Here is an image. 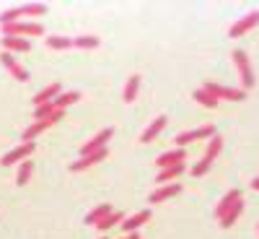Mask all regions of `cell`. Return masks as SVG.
Returning a JSON list of instances; mask_svg holds the SVG:
<instances>
[{"label": "cell", "instance_id": "484cf974", "mask_svg": "<svg viewBox=\"0 0 259 239\" xmlns=\"http://www.w3.org/2000/svg\"><path fill=\"white\" fill-rule=\"evenodd\" d=\"M192 99L197 101V104H202V107H207V110H215V107H218V99H215L212 94H207L205 89H197L192 94Z\"/></svg>", "mask_w": 259, "mask_h": 239}, {"label": "cell", "instance_id": "52a82bcc", "mask_svg": "<svg viewBox=\"0 0 259 239\" xmlns=\"http://www.w3.org/2000/svg\"><path fill=\"white\" fill-rule=\"evenodd\" d=\"M212 135H215V127H212V125H202V127H197V130H187V133H179V135H177V146L184 148V146H189L192 141L212 138Z\"/></svg>", "mask_w": 259, "mask_h": 239}, {"label": "cell", "instance_id": "6da1fadb", "mask_svg": "<svg viewBox=\"0 0 259 239\" xmlns=\"http://www.w3.org/2000/svg\"><path fill=\"white\" fill-rule=\"evenodd\" d=\"M45 34V26L36 24V21H16V24H6L3 26V37H41Z\"/></svg>", "mask_w": 259, "mask_h": 239}, {"label": "cell", "instance_id": "5bb4252c", "mask_svg": "<svg viewBox=\"0 0 259 239\" xmlns=\"http://www.w3.org/2000/svg\"><path fill=\"white\" fill-rule=\"evenodd\" d=\"M166 122H168V117L166 115H158L153 122H150L145 130H143V135H140V143H150V141H156L158 135H161V130L166 127Z\"/></svg>", "mask_w": 259, "mask_h": 239}, {"label": "cell", "instance_id": "30bf717a", "mask_svg": "<svg viewBox=\"0 0 259 239\" xmlns=\"http://www.w3.org/2000/svg\"><path fill=\"white\" fill-rule=\"evenodd\" d=\"M179 192H182V185H179V182L161 185L158 190H153V192H150L148 203H163V200H171V198H174V195H179Z\"/></svg>", "mask_w": 259, "mask_h": 239}, {"label": "cell", "instance_id": "cb8c5ba5", "mask_svg": "<svg viewBox=\"0 0 259 239\" xmlns=\"http://www.w3.org/2000/svg\"><path fill=\"white\" fill-rule=\"evenodd\" d=\"M99 45H101V39L94 37V34H83V37L73 39V47H80V50H96Z\"/></svg>", "mask_w": 259, "mask_h": 239}, {"label": "cell", "instance_id": "4fadbf2b", "mask_svg": "<svg viewBox=\"0 0 259 239\" xmlns=\"http://www.w3.org/2000/svg\"><path fill=\"white\" fill-rule=\"evenodd\" d=\"M150 221V211H138L135 216H130V219H124L119 226H122V231L124 234H135L143 224H148Z\"/></svg>", "mask_w": 259, "mask_h": 239}, {"label": "cell", "instance_id": "5b68a950", "mask_svg": "<svg viewBox=\"0 0 259 239\" xmlns=\"http://www.w3.org/2000/svg\"><path fill=\"white\" fill-rule=\"evenodd\" d=\"M256 24H259V11H251V13H246L244 18H239V21H236V24L228 29V37H231V39H239V37L249 34Z\"/></svg>", "mask_w": 259, "mask_h": 239}, {"label": "cell", "instance_id": "603a6c76", "mask_svg": "<svg viewBox=\"0 0 259 239\" xmlns=\"http://www.w3.org/2000/svg\"><path fill=\"white\" fill-rule=\"evenodd\" d=\"M31 175H34V161H21L18 164V175H16V185H21V187H24L29 180H31Z\"/></svg>", "mask_w": 259, "mask_h": 239}, {"label": "cell", "instance_id": "83f0119b", "mask_svg": "<svg viewBox=\"0 0 259 239\" xmlns=\"http://www.w3.org/2000/svg\"><path fill=\"white\" fill-rule=\"evenodd\" d=\"M24 16H45L47 13V6L45 3H29V6H21Z\"/></svg>", "mask_w": 259, "mask_h": 239}, {"label": "cell", "instance_id": "8992f818", "mask_svg": "<svg viewBox=\"0 0 259 239\" xmlns=\"http://www.w3.org/2000/svg\"><path fill=\"white\" fill-rule=\"evenodd\" d=\"M34 148H36V143H21V146H16L13 151H8V154L0 159V164H3V166H11V164L26 161V159L34 154Z\"/></svg>", "mask_w": 259, "mask_h": 239}, {"label": "cell", "instance_id": "e0dca14e", "mask_svg": "<svg viewBox=\"0 0 259 239\" xmlns=\"http://www.w3.org/2000/svg\"><path fill=\"white\" fill-rule=\"evenodd\" d=\"M138 91H140V76H138V73H133V76L127 78V83H124L122 99H124L127 104H133V101L138 99Z\"/></svg>", "mask_w": 259, "mask_h": 239}, {"label": "cell", "instance_id": "7402d4cb", "mask_svg": "<svg viewBox=\"0 0 259 239\" xmlns=\"http://www.w3.org/2000/svg\"><path fill=\"white\" fill-rule=\"evenodd\" d=\"M241 211H244V200H236V203H233V208H231V211L223 216V219H221V226H223V229H231L236 221H239Z\"/></svg>", "mask_w": 259, "mask_h": 239}, {"label": "cell", "instance_id": "d4e9b609", "mask_svg": "<svg viewBox=\"0 0 259 239\" xmlns=\"http://www.w3.org/2000/svg\"><path fill=\"white\" fill-rule=\"evenodd\" d=\"M221 148H223V138L215 133V135L210 138V143H207V151H205V156H202V159L215 161V159H218V154H221Z\"/></svg>", "mask_w": 259, "mask_h": 239}, {"label": "cell", "instance_id": "44dd1931", "mask_svg": "<svg viewBox=\"0 0 259 239\" xmlns=\"http://www.w3.org/2000/svg\"><path fill=\"white\" fill-rule=\"evenodd\" d=\"M78 99H80V91H62L60 96H55L52 107H55V110H62V112H65V107H70V104H75Z\"/></svg>", "mask_w": 259, "mask_h": 239}, {"label": "cell", "instance_id": "7a4b0ae2", "mask_svg": "<svg viewBox=\"0 0 259 239\" xmlns=\"http://www.w3.org/2000/svg\"><path fill=\"white\" fill-rule=\"evenodd\" d=\"M233 65H236V71H239L241 76V86H244V91L254 89V71H251V62H249V55L244 50H233Z\"/></svg>", "mask_w": 259, "mask_h": 239}, {"label": "cell", "instance_id": "9a60e30c", "mask_svg": "<svg viewBox=\"0 0 259 239\" xmlns=\"http://www.w3.org/2000/svg\"><path fill=\"white\" fill-rule=\"evenodd\" d=\"M3 50L6 52H29L31 50V42L29 39H21V37H3Z\"/></svg>", "mask_w": 259, "mask_h": 239}, {"label": "cell", "instance_id": "ffe728a7", "mask_svg": "<svg viewBox=\"0 0 259 239\" xmlns=\"http://www.w3.org/2000/svg\"><path fill=\"white\" fill-rule=\"evenodd\" d=\"M112 211H114V208H112L109 203H101V206H96L89 216H85V224H89V226H96V224L104 219V216H109Z\"/></svg>", "mask_w": 259, "mask_h": 239}, {"label": "cell", "instance_id": "9c48e42d", "mask_svg": "<svg viewBox=\"0 0 259 239\" xmlns=\"http://www.w3.org/2000/svg\"><path fill=\"white\" fill-rule=\"evenodd\" d=\"M236 200H241V190H239V187H233V190H228V192L223 195V198H221V203L215 206V219L221 221L223 216H226V213H228V211L233 208V203H236Z\"/></svg>", "mask_w": 259, "mask_h": 239}, {"label": "cell", "instance_id": "836d02e7", "mask_svg": "<svg viewBox=\"0 0 259 239\" xmlns=\"http://www.w3.org/2000/svg\"><path fill=\"white\" fill-rule=\"evenodd\" d=\"M124 239H127V236H124Z\"/></svg>", "mask_w": 259, "mask_h": 239}, {"label": "cell", "instance_id": "f546056e", "mask_svg": "<svg viewBox=\"0 0 259 239\" xmlns=\"http://www.w3.org/2000/svg\"><path fill=\"white\" fill-rule=\"evenodd\" d=\"M52 112H55L52 101H50V104H41V107H36V110H34V120H47Z\"/></svg>", "mask_w": 259, "mask_h": 239}, {"label": "cell", "instance_id": "f1b7e54d", "mask_svg": "<svg viewBox=\"0 0 259 239\" xmlns=\"http://www.w3.org/2000/svg\"><path fill=\"white\" fill-rule=\"evenodd\" d=\"M210 166H212V161H207V159H200L197 164L192 166V175H194V177H205L207 172H210Z\"/></svg>", "mask_w": 259, "mask_h": 239}, {"label": "cell", "instance_id": "3957f363", "mask_svg": "<svg viewBox=\"0 0 259 239\" xmlns=\"http://www.w3.org/2000/svg\"><path fill=\"white\" fill-rule=\"evenodd\" d=\"M202 89L207 94H212L215 99H226V101H244L246 99V91L244 89H228V86H221V83H215V81H207Z\"/></svg>", "mask_w": 259, "mask_h": 239}, {"label": "cell", "instance_id": "8fae6325", "mask_svg": "<svg viewBox=\"0 0 259 239\" xmlns=\"http://www.w3.org/2000/svg\"><path fill=\"white\" fill-rule=\"evenodd\" d=\"M187 161V151L184 148H174V151H166L156 159L158 169H168V166H177V164H184Z\"/></svg>", "mask_w": 259, "mask_h": 239}, {"label": "cell", "instance_id": "277c9868", "mask_svg": "<svg viewBox=\"0 0 259 239\" xmlns=\"http://www.w3.org/2000/svg\"><path fill=\"white\" fill-rule=\"evenodd\" d=\"M112 135H114V127H104V130H99V133H96L89 143H83V146H80V156H89V154H96V151L106 148V141H112Z\"/></svg>", "mask_w": 259, "mask_h": 239}, {"label": "cell", "instance_id": "ac0fdd59", "mask_svg": "<svg viewBox=\"0 0 259 239\" xmlns=\"http://www.w3.org/2000/svg\"><path fill=\"white\" fill-rule=\"evenodd\" d=\"M184 169H187V164H177V166L161 169V172H158V177H156V182H158V185H171V182H174V180L182 175Z\"/></svg>", "mask_w": 259, "mask_h": 239}, {"label": "cell", "instance_id": "4316f807", "mask_svg": "<svg viewBox=\"0 0 259 239\" xmlns=\"http://www.w3.org/2000/svg\"><path fill=\"white\" fill-rule=\"evenodd\" d=\"M47 47L50 50H70L73 39L70 37H47Z\"/></svg>", "mask_w": 259, "mask_h": 239}, {"label": "cell", "instance_id": "7c38bea8", "mask_svg": "<svg viewBox=\"0 0 259 239\" xmlns=\"http://www.w3.org/2000/svg\"><path fill=\"white\" fill-rule=\"evenodd\" d=\"M106 156H109V148H101V151H96V154L80 156L78 161H73V164H70V172H83V169H89V166H94V164L104 161Z\"/></svg>", "mask_w": 259, "mask_h": 239}, {"label": "cell", "instance_id": "4dcf8cb0", "mask_svg": "<svg viewBox=\"0 0 259 239\" xmlns=\"http://www.w3.org/2000/svg\"><path fill=\"white\" fill-rule=\"evenodd\" d=\"M251 190H256V192H259V177H254V180H251Z\"/></svg>", "mask_w": 259, "mask_h": 239}, {"label": "cell", "instance_id": "1f68e13d", "mask_svg": "<svg viewBox=\"0 0 259 239\" xmlns=\"http://www.w3.org/2000/svg\"><path fill=\"white\" fill-rule=\"evenodd\" d=\"M127 239H140V234L135 231V234H127Z\"/></svg>", "mask_w": 259, "mask_h": 239}, {"label": "cell", "instance_id": "2e32d148", "mask_svg": "<svg viewBox=\"0 0 259 239\" xmlns=\"http://www.w3.org/2000/svg\"><path fill=\"white\" fill-rule=\"evenodd\" d=\"M62 94V89H60V83H50L47 89H41L36 96H34V107H41V104H50V101H55V96H60Z\"/></svg>", "mask_w": 259, "mask_h": 239}, {"label": "cell", "instance_id": "d6986e66", "mask_svg": "<svg viewBox=\"0 0 259 239\" xmlns=\"http://www.w3.org/2000/svg\"><path fill=\"white\" fill-rule=\"evenodd\" d=\"M122 221H124V213H122V211H112L109 216H104V219L96 224V229L104 234V231H109L112 226H117V224H122Z\"/></svg>", "mask_w": 259, "mask_h": 239}, {"label": "cell", "instance_id": "ba28073f", "mask_svg": "<svg viewBox=\"0 0 259 239\" xmlns=\"http://www.w3.org/2000/svg\"><path fill=\"white\" fill-rule=\"evenodd\" d=\"M0 62H3L6 65V68L11 71V76L16 78V81H29V71L24 68V65H21L11 52H3V55H0Z\"/></svg>", "mask_w": 259, "mask_h": 239}, {"label": "cell", "instance_id": "d6a6232c", "mask_svg": "<svg viewBox=\"0 0 259 239\" xmlns=\"http://www.w3.org/2000/svg\"><path fill=\"white\" fill-rule=\"evenodd\" d=\"M101 239H106V236H101Z\"/></svg>", "mask_w": 259, "mask_h": 239}]
</instances>
